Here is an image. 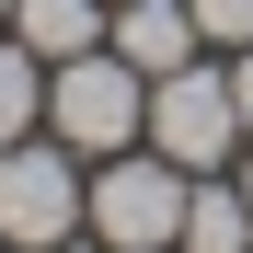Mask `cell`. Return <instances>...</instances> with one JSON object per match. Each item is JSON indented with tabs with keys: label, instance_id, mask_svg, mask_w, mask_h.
I'll return each instance as SVG.
<instances>
[{
	"label": "cell",
	"instance_id": "6da1fadb",
	"mask_svg": "<svg viewBox=\"0 0 253 253\" xmlns=\"http://www.w3.org/2000/svg\"><path fill=\"white\" fill-rule=\"evenodd\" d=\"M184 196H196V173L138 138V150L92 161V184H81V230H92L104 253H173V242H184Z\"/></svg>",
	"mask_w": 253,
	"mask_h": 253
},
{
	"label": "cell",
	"instance_id": "7a4b0ae2",
	"mask_svg": "<svg viewBox=\"0 0 253 253\" xmlns=\"http://www.w3.org/2000/svg\"><path fill=\"white\" fill-rule=\"evenodd\" d=\"M46 126H58L81 161H115V150L150 138V81L126 69L115 46H81V58L46 69Z\"/></svg>",
	"mask_w": 253,
	"mask_h": 253
},
{
	"label": "cell",
	"instance_id": "3957f363",
	"mask_svg": "<svg viewBox=\"0 0 253 253\" xmlns=\"http://www.w3.org/2000/svg\"><path fill=\"white\" fill-rule=\"evenodd\" d=\"M81 150L69 138H12L0 150V242L12 253H46V242H81Z\"/></svg>",
	"mask_w": 253,
	"mask_h": 253
},
{
	"label": "cell",
	"instance_id": "277c9868",
	"mask_svg": "<svg viewBox=\"0 0 253 253\" xmlns=\"http://www.w3.org/2000/svg\"><path fill=\"white\" fill-rule=\"evenodd\" d=\"M150 150L161 161H184V173H219V161L242 150V104H230V81L219 69H173V81H150Z\"/></svg>",
	"mask_w": 253,
	"mask_h": 253
},
{
	"label": "cell",
	"instance_id": "5b68a950",
	"mask_svg": "<svg viewBox=\"0 0 253 253\" xmlns=\"http://www.w3.org/2000/svg\"><path fill=\"white\" fill-rule=\"evenodd\" d=\"M104 46H115L126 69H138V81H173V69L207 46V35H196V12H184V0H115Z\"/></svg>",
	"mask_w": 253,
	"mask_h": 253
},
{
	"label": "cell",
	"instance_id": "8992f818",
	"mask_svg": "<svg viewBox=\"0 0 253 253\" xmlns=\"http://www.w3.org/2000/svg\"><path fill=\"white\" fill-rule=\"evenodd\" d=\"M173 253H253V196L219 184V173H196V196H184V242H173Z\"/></svg>",
	"mask_w": 253,
	"mask_h": 253
},
{
	"label": "cell",
	"instance_id": "52a82bcc",
	"mask_svg": "<svg viewBox=\"0 0 253 253\" xmlns=\"http://www.w3.org/2000/svg\"><path fill=\"white\" fill-rule=\"evenodd\" d=\"M12 35L58 69V58H81V46H104V0H12Z\"/></svg>",
	"mask_w": 253,
	"mask_h": 253
},
{
	"label": "cell",
	"instance_id": "ba28073f",
	"mask_svg": "<svg viewBox=\"0 0 253 253\" xmlns=\"http://www.w3.org/2000/svg\"><path fill=\"white\" fill-rule=\"evenodd\" d=\"M35 115H46V58H35L23 35H12V46H0V150H12Z\"/></svg>",
	"mask_w": 253,
	"mask_h": 253
},
{
	"label": "cell",
	"instance_id": "9c48e42d",
	"mask_svg": "<svg viewBox=\"0 0 253 253\" xmlns=\"http://www.w3.org/2000/svg\"><path fill=\"white\" fill-rule=\"evenodd\" d=\"M207 46H253V0H184Z\"/></svg>",
	"mask_w": 253,
	"mask_h": 253
},
{
	"label": "cell",
	"instance_id": "30bf717a",
	"mask_svg": "<svg viewBox=\"0 0 253 253\" xmlns=\"http://www.w3.org/2000/svg\"><path fill=\"white\" fill-rule=\"evenodd\" d=\"M230 104H242V138H253V46H242V69H230Z\"/></svg>",
	"mask_w": 253,
	"mask_h": 253
},
{
	"label": "cell",
	"instance_id": "8fae6325",
	"mask_svg": "<svg viewBox=\"0 0 253 253\" xmlns=\"http://www.w3.org/2000/svg\"><path fill=\"white\" fill-rule=\"evenodd\" d=\"M46 253H104V242H46Z\"/></svg>",
	"mask_w": 253,
	"mask_h": 253
},
{
	"label": "cell",
	"instance_id": "7c38bea8",
	"mask_svg": "<svg viewBox=\"0 0 253 253\" xmlns=\"http://www.w3.org/2000/svg\"><path fill=\"white\" fill-rule=\"evenodd\" d=\"M242 196H253V161H242Z\"/></svg>",
	"mask_w": 253,
	"mask_h": 253
},
{
	"label": "cell",
	"instance_id": "4fadbf2b",
	"mask_svg": "<svg viewBox=\"0 0 253 253\" xmlns=\"http://www.w3.org/2000/svg\"><path fill=\"white\" fill-rule=\"evenodd\" d=\"M0 12H12V0H0Z\"/></svg>",
	"mask_w": 253,
	"mask_h": 253
},
{
	"label": "cell",
	"instance_id": "5bb4252c",
	"mask_svg": "<svg viewBox=\"0 0 253 253\" xmlns=\"http://www.w3.org/2000/svg\"><path fill=\"white\" fill-rule=\"evenodd\" d=\"M104 12H115V0H104Z\"/></svg>",
	"mask_w": 253,
	"mask_h": 253
},
{
	"label": "cell",
	"instance_id": "9a60e30c",
	"mask_svg": "<svg viewBox=\"0 0 253 253\" xmlns=\"http://www.w3.org/2000/svg\"><path fill=\"white\" fill-rule=\"evenodd\" d=\"M0 253H12V242H0Z\"/></svg>",
	"mask_w": 253,
	"mask_h": 253
}]
</instances>
